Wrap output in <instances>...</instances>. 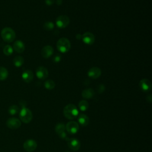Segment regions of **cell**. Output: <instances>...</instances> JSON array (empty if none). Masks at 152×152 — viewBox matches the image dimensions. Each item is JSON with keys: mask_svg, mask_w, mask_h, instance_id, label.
<instances>
[{"mask_svg": "<svg viewBox=\"0 0 152 152\" xmlns=\"http://www.w3.org/2000/svg\"><path fill=\"white\" fill-rule=\"evenodd\" d=\"M54 28V24L51 22H47L44 25V28L47 31H52Z\"/></svg>", "mask_w": 152, "mask_h": 152, "instance_id": "484cf974", "label": "cell"}, {"mask_svg": "<svg viewBox=\"0 0 152 152\" xmlns=\"http://www.w3.org/2000/svg\"><path fill=\"white\" fill-rule=\"evenodd\" d=\"M3 52L7 56H10L13 53V48L9 45H6L3 48Z\"/></svg>", "mask_w": 152, "mask_h": 152, "instance_id": "603a6c76", "label": "cell"}, {"mask_svg": "<svg viewBox=\"0 0 152 152\" xmlns=\"http://www.w3.org/2000/svg\"><path fill=\"white\" fill-rule=\"evenodd\" d=\"M24 58L21 56H17L14 58L13 63L16 67H21L24 63Z\"/></svg>", "mask_w": 152, "mask_h": 152, "instance_id": "44dd1931", "label": "cell"}, {"mask_svg": "<svg viewBox=\"0 0 152 152\" xmlns=\"http://www.w3.org/2000/svg\"><path fill=\"white\" fill-rule=\"evenodd\" d=\"M70 23V19L67 16H60L58 17L56 20V24L57 26L61 29L65 28L68 26Z\"/></svg>", "mask_w": 152, "mask_h": 152, "instance_id": "5b68a950", "label": "cell"}, {"mask_svg": "<svg viewBox=\"0 0 152 152\" xmlns=\"http://www.w3.org/2000/svg\"><path fill=\"white\" fill-rule=\"evenodd\" d=\"M105 90V87L103 84H100L99 86V87H98V92L99 93H102V92H104V90Z\"/></svg>", "mask_w": 152, "mask_h": 152, "instance_id": "4316f807", "label": "cell"}, {"mask_svg": "<svg viewBox=\"0 0 152 152\" xmlns=\"http://www.w3.org/2000/svg\"><path fill=\"white\" fill-rule=\"evenodd\" d=\"M19 112V108L17 105H13L10 106L9 108V113L12 115H15Z\"/></svg>", "mask_w": 152, "mask_h": 152, "instance_id": "d4e9b609", "label": "cell"}, {"mask_svg": "<svg viewBox=\"0 0 152 152\" xmlns=\"http://www.w3.org/2000/svg\"><path fill=\"white\" fill-rule=\"evenodd\" d=\"M147 101L149 103H151L152 102V97H151V95H148L147 97Z\"/></svg>", "mask_w": 152, "mask_h": 152, "instance_id": "f546056e", "label": "cell"}, {"mask_svg": "<svg viewBox=\"0 0 152 152\" xmlns=\"http://www.w3.org/2000/svg\"><path fill=\"white\" fill-rule=\"evenodd\" d=\"M57 47L60 52L62 53H66L70 49L71 44L68 39L65 38H62L58 41Z\"/></svg>", "mask_w": 152, "mask_h": 152, "instance_id": "3957f363", "label": "cell"}, {"mask_svg": "<svg viewBox=\"0 0 152 152\" xmlns=\"http://www.w3.org/2000/svg\"><path fill=\"white\" fill-rule=\"evenodd\" d=\"M65 129L71 134H76L79 130V125L75 121L68 122L65 125Z\"/></svg>", "mask_w": 152, "mask_h": 152, "instance_id": "8992f818", "label": "cell"}, {"mask_svg": "<svg viewBox=\"0 0 152 152\" xmlns=\"http://www.w3.org/2000/svg\"><path fill=\"white\" fill-rule=\"evenodd\" d=\"M139 86L141 90L144 92H148L151 90V82L146 79H143L141 80L139 83Z\"/></svg>", "mask_w": 152, "mask_h": 152, "instance_id": "7c38bea8", "label": "cell"}, {"mask_svg": "<svg viewBox=\"0 0 152 152\" xmlns=\"http://www.w3.org/2000/svg\"><path fill=\"white\" fill-rule=\"evenodd\" d=\"M63 3V0H57V5H61Z\"/></svg>", "mask_w": 152, "mask_h": 152, "instance_id": "4dcf8cb0", "label": "cell"}, {"mask_svg": "<svg viewBox=\"0 0 152 152\" xmlns=\"http://www.w3.org/2000/svg\"><path fill=\"white\" fill-rule=\"evenodd\" d=\"M78 121H79V124L83 127H86V126L88 125V124H89V117L86 115L83 114V113L79 115Z\"/></svg>", "mask_w": 152, "mask_h": 152, "instance_id": "d6986e66", "label": "cell"}, {"mask_svg": "<svg viewBox=\"0 0 152 152\" xmlns=\"http://www.w3.org/2000/svg\"><path fill=\"white\" fill-rule=\"evenodd\" d=\"M60 60H61V56L59 55H55V56L54 57V58H53V61H54V62H55V63H58Z\"/></svg>", "mask_w": 152, "mask_h": 152, "instance_id": "83f0119b", "label": "cell"}, {"mask_svg": "<svg viewBox=\"0 0 152 152\" xmlns=\"http://www.w3.org/2000/svg\"><path fill=\"white\" fill-rule=\"evenodd\" d=\"M9 76L7 70L3 67H0V80H5Z\"/></svg>", "mask_w": 152, "mask_h": 152, "instance_id": "ffe728a7", "label": "cell"}, {"mask_svg": "<svg viewBox=\"0 0 152 152\" xmlns=\"http://www.w3.org/2000/svg\"><path fill=\"white\" fill-rule=\"evenodd\" d=\"M13 48V50H15L16 52L22 53L25 49V45L22 41L18 40L15 42Z\"/></svg>", "mask_w": 152, "mask_h": 152, "instance_id": "2e32d148", "label": "cell"}, {"mask_svg": "<svg viewBox=\"0 0 152 152\" xmlns=\"http://www.w3.org/2000/svg\"><path fill=\"white\" fill-rule=\"evenodd\" d=\"M7 126L12 129H18L21 126V121L16 118H9L6 122Z\"/></svg>", "mask_w": 152, "mask_h": 152, "instance_id": "ba28073f", "label": "cell"}, {"mask_svg": "<svg viewBox=\"0 0 152 152\" xmlns=\"http://www.w3.org/2000/svg\"><path fill=\"white\" fill-rule=\"evenodd\" d=\"M19 116L21 121L25 124L29 123L33 118V114L32 111L26 107L22 108L20 112Z\"/></svg>", "mask_w": 152, "mask_h": 152, "instance_id": "277c9868", "label": "cell"}, {"mask_svg": "<svg viewBox=\"0 0 152 152\" xmlns=\"http://www.w3.org/2000/svg\"><path fill=\"white\" fill-rule=\"evenodd\" d=\"M68 145L70 149L73 151H77L80 149L81 144L80 142L76 138L68 139Z\"/></svg>", "mask_w": 152, "mask_h": 152, "instance_id": "5bb4252c", "label": "cell"}, {"mask_svg": "<svg viewBox=\"0 0 152 152\" xmlns=\"http://www.w3.org/2000/svg\"><path fill=\"white\" fill-rule=\"evenodd\" d=\"M82 39L84 44L88 45H91L94 44L95 41V37L92 33L87 32L82 35Z\"/></svg>", "mask_w": 152, "mask_h": 152, "instance_id": "30bf717a", "label": "cell"}, {"mask_svg": "<svg viewBox=\"0 0 152 152\" xmlns=\"http://www.w3.org/2000/svg\"><path fill=\"white\" fill-rule=\"evenodd\" d=\"M95 91L93 89L89 88L84 90L82 92V97L84 99H91L95 96Z\"/></svg>", "mask_w": 152, "mask_h": 152, "instance_id": "ac0fdd59", "label": "cell"}, {"mask_svg": "<svg viewBox=\"0 0 152 152\" xmlns=\"http://www.w3.org/2000/svg\"><path fill=\"white\" fill-rule=\"evenodd\" d=\"M36 74L38 79L45 80L48 77V71L44 67H39L36 70Z\"/></svg>", "mask_w": 152, "mask_h": 152, "instance_id": "8fae6325", "label": "cell"}, {"mask_svg": "<svg viewBox=\"0 0 152 152\" xmlns=\"http://www.w3.org/2000/svg\"><path fill=\"white\" fill-rule=\"evenodd\" d=\"M2 39L6 42L11 43L16 38V33L13 29L10 28H6L1 31V33Z\"/></svg>", "mask_w": 152, "mask_h": 152, "instance_id": "7a4b0ae2", "label": "cell"}, {"mask_svg": "<svg viewBox=\"0 0 152 152\" xmlns=\"http://www.w3.org/2000/svg\"><path fill=\"white\" fill-rule=\"evenodd\" d=\"M79 107L80 111H86L89 108V103L84 100H81L79 103Z\"/></svg>", "mask_w": 152, "mask_h": 152, "instance_id": "7402d4cb", "label": "cell"}, {"mask_svg": "<svg viewBox=\"0 0 152 152\" xmlns=\"http://www.w3.org/2000/svg\"><path fill=\"white\" fill-rule=\"evenodd\" d=\"M76 38L77 39H80L81 38H82V35H79V34H78V35H76Z\"/></svg>", "mask_w": 152, "mask_h": 152, "instance_id": "1f68e13d", "label": "cell"}, {"mask_svg": "<svg viewBox=\"0 0 152 152\" xmlns=\"http://www.w3.org/2000/svg\"><path fill=\"white\" fill-rule=\"evenodd\" d=\"M54 53V49L50 45L44 47L41 51V55L44 58H48L52 55Z\"/></svg>", "mask_w": 152, "mask_h": 152, "instance_id": "9a60e30c", "label": "cell"}, {"mask_svg": "<svg viewBox=\"0 0 152 152\" xmlns=\"http://www.w3.org/2000/svg\"><path fill=\"white\" fill-rule=\"evenodd\" d=\"M64 115L68 119H74L79 115V111L77 107L73 104H68L64 108Z\"/></svg>", "mask_w": 152, "mask_h": 152, "instance_id": "6da1fadb", "label": "cell"}, {"mask_svg": "<svg viewBox=\"0 0 152 152\" xmlns=\"http://www.w3.org/2000/svg\"><path fill=\"white\" fill-rule=\"evenodd\" d=\"M45 87L48 90H52L55 86V83L52 80H48L45 83Z\"/></svg>", "mask_w": 152, "mask_h": 152, "instance_id": "cb8c5ba5", "label": "cell"}, {"mask_svg": "<svg viewBox=\"0 0 152 152\" xmlns=\"http://www.w3.org/2000/svg\"><path fill=\"white\" fill-rule=\"evenodd\" d=\"M38 144L36 141L33 140H28L23 144L24 149L28 152H32L35 151L37 148Z\"/></svg>", "mask_w": 152, "mask_h": 152, "instance_id": "52a82bcc", "label": "cell"}, {"mask_svg": "<svg viewBox=\"0 0 152 152\" xmlns=\"http://www.w3.org/2000/svg\"><path fill=\"white\" fill-rule=\"evenodd\" d=\"M55 132L61 138L65 139L67 138V134L65 133V125L63 123H58L55 126Z\"/></svg>", "mask_w": 152, "mask_h": 152, "instance_id": "9c48e42d", "label": "cell"}, {"mask_svg": "<svg viewBox=\"0 0 152 152\" xmlns=\"http://www.w3.org/2000/svg\"><path fill=\"white\" fill-rule=\"evenodd\" d=\"M22 77L23 80L26 83H29L32 81L34 76H33V73L32 71H31L29 70H25L22 73Z\"/></svg>", "mask_w": 152, "mask_h": 152, "instance_id": "e0dca14e", "label": "cell"}, {"mask_svg": "<svg viewBox=\"0 0 152 152\" xmlns=\"http://www.w3.org/2000/svg\"><path fill=\"white\" fill-rule=\"evenodd\" d=\"M102 74L101 70L96 67L91 68L88 71V76L92 79H98Z\"/></svg>", "mask_w": 152, "mask_h": 152, "instance_id": "4fadbf2b", "label": "cell"}, {"mask_svg": "<svg viewBox=\"0 0 152 152\" xmlns=\"http://www.w3.org/2000/svg\"><path fill=\"white\" fill-rule=\"evenodd\" d=\"M55 1V0H45V3L48 6L52 5Z\"/></svg>", "mask_w": 152, "mask_h": 152, "instance_id": "f1b7e54d", "label": "cell"}]
</instances>
